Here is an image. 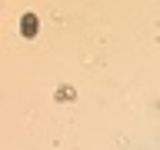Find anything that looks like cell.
Segmentation results:
<instances>
[{"label":"cell","instance_id":"6da1fadb","mask_svg":"<svg viewBox=\"0 0 160 150\" xmlns=\"http://www.w3.org/2000/svg\"><path fill=\"white\" fill-rule=\"evenodd\" d=\"M20 30H23V37H37V17L27 13V17L20 20Z\"/></svg>","mask_w":160,"mask_h":150}]
</instances>
